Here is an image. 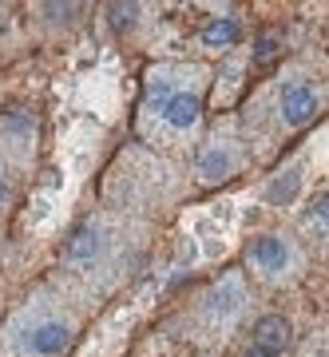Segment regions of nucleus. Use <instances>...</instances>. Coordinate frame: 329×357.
I'll return each mask as SVG.
<instances>
[{"label": "nucleus", "instance_id": "f257e3e1", "mask_svg": "<svg viewBox=\"0 0 329 357\" xmlns=\"http://www.w3.org/2000/svg\"><path fill=\"white\" fill-rule=\"evenodd\" d=\"M16 357H60L72 345V321L60 314H24L8 333Z\"/></svg>", "mask_w": 329, "mask_h": 357}, {"label": "nucleus", "instance_id": "f03ea898", "mask_svg": "<svg viewBox=\"0 0 329 357\" xmlns=\"http://www.w3.org/2000/svg\"><path fill=\"white\" fill-rule=\"evenodd\" d=\"M147 112H151L159 123H167L171 131H190L194 123H199L203 100H199V91L194 88H178V84L155 79L151 84V100H147Z\"/></svg>", "mask_w": 329, "mask_h": 357}, {"label": "nucleus", "instance_id": "7ed1b4c3", "mask_svg": "<svg viewBox=\"0 0 329 357\" xmlns=\"http://www.w3.org/2000/svg\"><path fill=\"white\" fill-rule=\"evenodd\" d=\"M250 266L258 270L266 282H282L293 266H298V255H293V246L286 243V238H278V234H262V238L250 246Z\"/></svg>", "mask_w": 329, "mask_h": 357}, {"label": "nucleus", "instance_id": "20e7f679", "mask_svg": "<svg viewBox=\"0 0 329 357\" xmlns=\"http://www.w3.org/2000/svg\"><path fill=\"white\" fill-rule=\"evenodd\" d=\"M290 345H293V330L290 321L270 314L254 326V342L246 349V357H290Z\"/></svg>", "mask_w": 329, "mask_h": 357}, {"label": "nucleus", "instance_id": "39448f33", "mask_svg": "<svg viewBox=\"0 0 329 357\" xmlns=\"http://www.w3.org/2000/svg\"><path fill=\"white\" fill-rule=\"evenodd\" d=\"M317 107H321V100H317V91L309 84H290L282 91V119H286V128H305L317 115Z\"/></svg>", "mask_w": 329, "mask_h": 357}, {"label": "nucleus", "instance_id": "423d86ee", "mask_svg": "<svg viewBox=\"0 0 329 357\" xmlns=\"http://www.w3.org/2000/svg\"><path fill=\"white\" fill-rule=\"evenodd\" d=\"M234 151H230V143H211L203 155H199V175L203 178H227L234 171Z\"/></svg>", "mask_w": 329, "mask_h": 357}, {"label": "nucleus", "instance_id": "0eeeda50", "mask_svg": "<svg viewBox=\"0 0 329 357\" xmlns=\"http://www.w3.org/2000/svg\"><path fill=\"white\" fill-rule=\"evenodd\" d=\"M211 310H215V314H218L222 321L234 318V314L242 310V286H238V282H234V278L222 282V286H218V290L211 294Z\"/></svg>", "mask_w": 329, "mask_h": 357}, {"label": "nucleus", "instance_id": "6e6552de", "mask_svg": "<svg viewBox=\"0 0 329 357\" xmlns=\"http://www.w3.org/2000/svg\"><path fill=\"white\" fill-rule=\"evenodd\" d=\"M238 24L230 20V16H222V20H211V24L203 28V44L206 48H230V44H238Z\"/></svg>", "mask_w": 329, "mask_h": 357}, {"label": "nucleus", "instance_id": "1a4fd4ad", "mask_svg": "<svg viewBox=\"0 0 329 357\" xmlns=\"http://www.w3.org/2000/svg\"><path fill=\"white\" fill-rule=\"evenodd\" d=\"M135 13H139L135 4H127V8H119V4H112V20H115L119 28H123V24H131V20H135Z\"/></svg>", "mask_w": 329, "mask_h": 357}, {"label": "nucleus", "instance_id": "9d476101", "mask_svg": "<svg viewBox=\"0 0 329 357\" xmlns=\"http://www.w3.org/2000/svg\"><path fill=\"white\" fill-rule=\"evenodd\" d=\"M309 222H329V195H321L314 203V211H309Z\"/></svg>", "mask_w": 329, "mask_h": 357}, {"label": "nucleus", "instance_id": "9b49d317", "mask_svg": "<svg viewBox=\"0 0 329 357\" xmlns=\"http://www.w3.org/2000/svg\"><path fill=\"white\" fill-rule=\"evenodd\" d=\"M8 195H13V178L4 175V167H0V206L8 203Z\"/></svg>", "mask_w": 329, "mask_h": 357}, {"label": "nucleus", "instance_id": "f8f14e48", "mask_svg": "<svg viewBox=\"0 0 329 357\" xmlns=\"http://www.w3.org/2000/svg\"><path fill=\"white\" fill-rule=\"evenodd\" d=\"M266 60H274V40H262L258 44V64H266Z\"/></svg>", "mask_w": 329, "mask_h": 357}]
</instances>
